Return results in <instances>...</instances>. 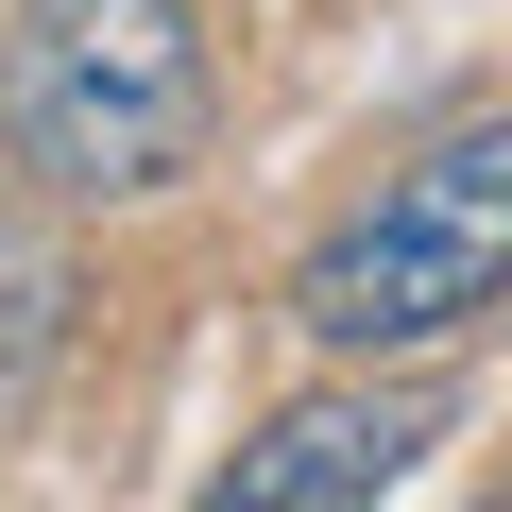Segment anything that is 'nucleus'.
I'll return each instance as SVG.
<instances>
[{"label": "nucleus", "instance_id": "4", "mask_svg": "<svg viewBox=\"0 0 512 512\" xmlns=\"http://www.w3.org/2000/svg\"><path fill=\"white\" fill-rule=\"evenodd\" d=\"M69 239H52V188L18 171V154H0V410H18L52 359H69Z\"/></svg>", "mask_w": 512, "mask_h": 512}, {"label": "nucleus", "instance_id": "2", "mask_svg": "<svg viewBox=\"0 0 512 512\" xmlns=\"http://www.w3.org/2000/svg\"><path fill=\"white\" fill-rule=\"evenodd\" d=\"M478 308H512V103L444 120L427 154H393L291 274V325L325 359H427Z\"/></svg>", "mask_w": 512, "mask_h": 512}, {"label": "nucleus", "instance_id": "1", "mask_svg": "<svg viewBox=\"0 0 512 512\" xmlns=\"http://www.w3.org/2000/svg\"><path fill=\"white\" fill-rule=\"evenodd\" d=\"M222 137V18L205 0H18L0 35V154L52 205H154Z\"/></svg>", "mask_w": 512, "mask_h": 512}, {"label": "nucleus", "instance_id": "3", "mask_svg": "<svg viewBox=\"0 0 512 512\" xmlns=\"http://www.w3.org/2000/svg\"><path fill=\"white\" fill-rule=\"evenodd\" d=\"M427 444H444V393L359 359V393H291V410L256 427L205 495H222V512H342V495H393Z\"/></svg>", "mask_w": 512, "mask_h": 512}]
</instances>
